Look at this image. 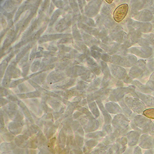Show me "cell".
I'll return each instance as SVG.
<instances>
[{
	"label": "cell",
	"mask_w": 154,
	"mask_h": 154,
	"mask_svg": "<svg viewBox=\"0 0 154 154\" xmlns=\"http://www.w3.org/2000/svg\"><path fill=\"white\" fill-rule=\"evenodd\" d=\"M128 99H128V98H127L125 100L129 107H130L133 110L137 113H140L142 112L145 107L142 102L137 99L131 98H129Z\"/></svg>",
	"instance_id": "2"
},
{
	"label": "cell",
	"mask_w": 154,
	"mask_h": 154,
	"mask_svg": "<svg viewBox=\"0 0 154 154\" xmlns=\"http://www.w3.org/2000/svg\"><path fill=\"white\" fill-rule=\"evenodd\" d=\"M128 9L129 6L127 4H123L118 6L115 9L113 14V17L115 20L118 23L123 21L126 15H127Z\"/></svg>",
	"instance_id": "1"
},
{
	"label": "cell",
	"mask_w": 154,
	"mask_h": 154,
	"mask_svg": "<svg viewBox=\"0 0 154 154\" xmlns=\"http://www.w3.org/2000/svg\"><path fill=\"white\" fill-rule=\"evenodd\" d=\"M143 115L147 118L154 119V109H149L144 110Z\"/></svg>",
	"instance_id": "3"
},
{
	"label": "cell",
	"mask_w": 154,
	"mask_h": 154,
	"mask_svg": "<svg viewBox=\"0 0 154 154\" xmlns=\"http://www.w3.org/2000/svg\"><path fill=\"white\" fill-rule=\"evenodd\" d=\"M106 2H108V3H111L113 2V1H106Z\"/></svg>",
	"instance_id": "4"
}]
</instances>
